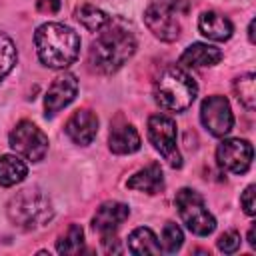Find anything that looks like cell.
Instances as JSON below:
<instances>
[{
  "label": "cell",
  "mask_w": 256,
  "mask_h": 256,
  "mask_svg": "<svg viewBox=\"0 0 256 256\" xmlns=\"http://www.w3.org/2000/svg\"><path fill=\"white\" fill-rule=\"evenodd\" d=\"M60 6H62L60 0H38L36 2L38 12H42V14H56L60 10Z\"/></svg>",
  "instance_id": "4316f807"
},
{
  "label": "cell",
  "mask_w": 256,
  "mask_h": 256,
  "mask_svg": "<svg viewBox=\"0 0 256 256\" xmlns=\"http://www.w3.org/2000/svg\"><path fill=\"white\" fill-rule=\"evenodd\" d=\"M28 176V166L18 154L0 156V186H16Z\"/></svg>",
  "instance_id": "ac0fdd59"
},
{
  "label": "cell",
  "mask_w": 256,
  "mask_h": 256,
  "mask_svg": "<svg viewBox=\"0 0 256 256\" xmlns=\"http://www.w3.org/2000/svg\"><path fill=\"white\" fill-rule=\"evenodd\" d=\"M248 242H250V246L252 248H256V240H254V226L250 228V232H248Z\"/></svg>",
  "instance_id": "f1b7e54d"
},
{
  "label": "cell",
  "mask_w": 256,
  "mask_h": 256,
  "mask_svg": "<svg viewBox=\"0 0 256 256\" xmlns=\"http://www.w3.org/2000/svg\"><path fill=\"white\" fill-rule=\"evenodd\" d=\"M74 16H76V20H78L84 28H88V30H92V32L102 30V28L108 24V20H110V16H108L104 10H100V8L92 6V4H80V6L74 10Z\"/></svg>",
  "instance_id": "ffe728a7"
},
{
  "label": "cell",
  "mask_w": 256,
  "mask_h": 256,
  "mask_svg": "<svg viewBox=\"0 0 256 256\" xmlns=\"http://www.w3.org/2000/svg\"><path fill=\"white\" fill-rule=\"evenodd\" d=\"M140 134L132 124H114L108 134V148L114 154H134L140 150Z\"/></svg>",
  "instance_id": "e0dca14e"
},
{
  "label": "cell",
  "mask_w": 256,
  "mask_h": 256,
  "mask_svg": "<svg viewBox=\"0 0 256 256\" xmlns=\"http://www.w3.org/2000/svg\"><path fill=\"white\" fill-rule=\"evenodd\" d=\"M240 242H242V238H240V234H238L236 230H226V232L220 234V238L216 240V246H218V250L224 252V254H234V252L240 248Z\"/></svg>",
  "instance_id": "d4e9b609"
},
{
  "label": "cell",
  "mask_w": 256,
  "mask_h": 256,
  "mask_svg": "<svg viewBox=\"0 0 256 256\" xmlns=\"http://www.w3.org/2000/svg\"><path fill=\"white\" fill-rule=\"evenodd\" d=\"M200 120L212 136L224 138L226 134H230L234 126V114H232L230 102L220 94H212L204 98L200 106Z\"/></svg>",
  "instance_id": "9c48e42d"
},
{
  "label": "cell",
  "mask_w": 256,
  "mask_h": 256,
  "mask_svg": "<svg viewBox=\"0 0 256 256\" xmlns=\"http://www.w3.org/2000/svg\"><path fill=\"white\" fill-rule=\"evenodd\" d=\"M136 52L134 32L122 20H108V24L98 30L96 40L88 50V64L98 74H114L120 70Z\"/></svg>",
  "instance_id": "6da1fadb"
},
{
  "label": "cell",
  "mask_w": 256,
  "mask_h": 256,
  "mask_svg": "<svg viewBox=\"0 0 256 256\" xmlns=\"http://www.w3.org/2000/svg\"><path fill=\"white\" fill-rule=\"evenodd\" d=\"M198 30L208 40L224 42V40H228L232 36L234 26H232V22H230L228 16H224V14L216 12V10H206L198 18Z\"/></svg>",
  "instance_id": "5bb4252c"
},
{
  "label": "cell",
  "mask_w": 256,
  "mask_h": 256,
  "mask_svg": "<svg viewBox=\"0 0 256 256\" xmlns=\"http://www.w3.org/2000/svg\"><path fill=\"white\" fill-rule=\"evenodd\" d=\"M176 210L180 214V220L186 224V228L196 234V236H208L214 232L216 228V218L210 214V210L206 208L204 198L192 190V188H182L176 192L174 198Z\"/></svg>",
  "instance_id": "5b68a950"
},
{
  "label": "cell",
  "mask_w": 256,
  "mask_h": 256,
  "mask_svg": "<svg viewBox=\"0 0 256 256\" xmlns=\"http://www.w3.org/2000/svg\"><path fill=\"white\" fill-rule=\"evenodd\" d=\"M126 186L130 190H136V192H146V194H158L164 190V174H162V168L160 164L152 162L144 168H140L138 172H134Z\"/></svg>",
  "instance_id": "2e32d148"
},
{
  "label": "cell",
  "mask_w": 256,
  "mask_h": 256,
  "mask_svg": "<svg viewBox=\"0 0 256 256\" xmlns=\"http://www.w3.org/2000/svg\"><path fill=\"white\" fill-rule=\"evenodd\" d=\"M180 0H150L144 10L146 28L162 42H174L180 36V22L176 18Z\"/></svg>",
  "instance_id": "52a82bcc"
},
{
  "label": "cell",
  "mask_w": 256,
  "mask_h": 256,
  "mask_svg": "<svg viewBox=\"0 0 256 256\" xmlns=\"http://www.w3.org/2000/svg\"><path fill=\"white\" fill-rule=\"evenodd\" d=\"M248 40L254 44L256 42V38H254V20H250V24H248Z\"/></svg>",
  "instance_id": "83f0119b"
},
{
  "label": "cell",
  "mask_w": 256,
  "mask_h": 256,
  "mask_svg": "<svg viewBox=\"0 0 256 256\" xmlns=\"http://www.w3.org/2000/svg\"><path fill=\"white\" fill-rule=\"evenodd\" d=\"M130 216V208L124 202H116V200H108L104 204L98 206L96 214L92 216V228L104 236V234H112L120 228V224L124 220H128Z\"/></svg>",
  "instance_id": "4fadbf2b"
},
{
  "label": "cell",
  "mask_w": 256,
  "mask_h": 256,
  "mask_svg": "<svg viewBox=\"0 0 256 256\" xmlns=\"http://www.w3.org/2000/svg\"><path fill=\"white\" fill-rule=\"evenodd\" d=\"M240 204L248 216H254V212H256V186L254 184L246 186V190L240 196Z\"/></svg>",
  "instance_id": "484cf974"
},
{
  "label": "cell",
  "mask_w": 256,
  "mask_h": 256,
  "mask_svg": "<svg viewBox=\"0 0 256 256\" xmlns=\"http://www.w3.org/2000/svg\"><path fill=\"white\" fill-rule=\"evenodd\" d=\"M128 250L132 254H160V242L158 236L150 230V228H134L128 236Z\"/></svg>",
  "instance_id": "d6986e66"
},
{
  "label": "cell",
  "mask_w": 256,
  "mask_h": 256,
  "mask_svg": "<svg viewBox=\"0 0 256 256\" xmlns=\"http://www.w3.org/2000/svg\"><path fill=\"white\" fill-rule=\"evenodd\" d=\"M84 248V230L78 224H70L64 234H60L56 242V250L64 256H74L80 254Z\"/></svg>",
  "instance_id": "44dd1931"
},
{
  "label": "cell",
  "mask_w": 256,
  "mask_h": 256,
  "mask_svg": "<svg viewBox=\"0 0 256 256\" xmlns=\"http://www.w3.org/2000/svg\"><path fill=\"white\" fill-rule=\"evenodd\" d=\"M198 94L196 80L182 66H168L154 82V100L166 112H184Z\"/></svg>",
  "instance_id": "3957f363"
},
{
  "label": "cell",
  "mask_w": 256,
  "mask_h": 256,
  "mask_svg": "<svg viewBox=\"0 0 256 256\" xmlns=\"http://www.w3.org/2000/svg\"><path fill=\"white\" fill-rule=\"evenodd\" d=\"M234 94L238 98V102L246 108V110H254L256 108V86H254V74L246 72L242 76H238L232 84Z\"/></svg>",
  "instance_id": "7402d4cb"
},
{
  "label": "cell",
  "mask_w": 256,
  "mask_h": 256,
  "mask_svg": "<svg viewBox=\"0 0 256 256\" xmlns=\"http://www.w3.org/2000/svg\"><path fill=\"white\" fill-rule=\"evenodd\" d=\"M38 60L54 70L68 68L80 54V36L60 22L40 24L34 32Z\"/></svg>",
  "instance_id": "7a4b0ae2"
},
{
  "label": "cell",
  "mask_w": 256,
  "mask_h": 256,
  "mask_svg": "<svg viewBox=\"0 0 256 256\" xmlns=\"http://www.w3.org/2000/svg\"><path fill=\"white\" fill-rule=\"evenodd\" d=\"M6 212L10 222L22 230L42 228L54 218V208L50 198L38 188H26L16 192L10 198Z\"/></svg>",
  "instance_id": "277c9868"
},
{
  "label": "cell",
  "mask_w": 256,
  "mask_h": 256,
  "mask_svg": "<svg viewBox=\"0 0 256 256\" xmlns=\"http://www.w3.org/2000/svg\"><path fill=\"white\" fill-rule=\"evenodd\" d=\"M148 140L154 146L156 152H160V156L172 166V168H180L182 166V156L178 152V130H176V122L166 116V114H152L148 118Z\"/></svg>",
  "instance_id": "8992f818"
},
{
  "label": "cell",
  "mask_w": 256,
  "mask_h": 256,
  "mask_svg": "<svg viewBox=\"0 0 256 256\" xmlns=\"http://www.w3.org/2000/svg\"><path fill=\"white\" fill-rule=\"evenodd\" d=\"M64 132L74 144L88 146V144H92V140L98 134V116L88 108L76 110L68 118V122L64 126Z\"/></svg>",
  "instance_id": "7c38bea8"
},
{
  "label": "cell",
  "mask_w": 256,
  "mask_h": 256,
  "mask_svg": "<svg viewBox=\"0 0 256 256\" xmlns=\"http://www.w3.org/2000/svg\"><path fill=\"white\" fill-rule=\"evenodd\" d=\"M8 144L14 154L32 162H40L48 152V136L30 120H22L12 128Z\"/></svg>",
  "instance_id": "ba28073f"
},
{
  "label": "cell",
  "mask_w": 256,
  "mask_h": 256,
  "mask_svg": "<svg viewBox=\"0 0 256 256\" xmlns=\"http://www.w3.org/2000/svg\"><path fill=\"white\" fill-rule=\"evenodd\" d=\"M254 150L248 140L242 138H224L216 148V162L224 172L244 174L252 166Z\"/></svg>",
  "instance_id": "30bf717a"
},
{
  "label": "cell",
  "mask_w": 256,
  "mask_h": 256,
  "mask_svg": "<svg viewBox=\"0 0 256 256\" xmlns=\"http://www.w3.org/2000/svg\"><path fill=\"white\" fill-rule=\"evenodd\" d=\"M76 92H78V80L74 74L64 72V74L56 76L54 82L50 84V88L46 90V96H44L46 116H54L62 108H66L76 98Z\"/></svg>",
  "instance_id": "8fae6325"
},
{
  "label": "cell",
  "mask_w": 256,
  "mask_h": 256,
  "mask_svg": "<svg viewBox=\"0 0 256 256\" xmlns=\"http://www.w3.org/2000/svg\"><path fill=\"white\" fill-rule=\"evenodd\" d=\"M222 60V50L206 44V42H194L190 44L182 56H180V66H188V68H208V66H216Z\"/></svg>",
  "instance_id": "9a60e30c"
},
{
  "label": "cell",
  "mask_w": 256,
  "mask_h": 256,
  "mask_svg": "<svg viewBox=\"0 0 256 256\" xmlns=\"http://www.w3.org/2000/svg\"><path fill=\"white\" fill-rule=\"evenodd\" d=\"M160 250L162 252H168V254H174L182 248V242H184V232L178 224L174 222H166L164 228H162V234H160Z\"/></svg>",
  "instance_id": "603a6c76"
},
{
  "label": "cell",
  "mask_w": 256,
  "mask_h": 256,
  "mask_svg": "<svg viewBox=\"0 0 256 256\" xmlns=\"http://www.w3.org/2000/svg\"><path fill=\"white\" fill-rule=\"evenodd\" d=\"M16 60H18V52H16L12 38L0 32V82L12 72Z\"/></svg>",
  "instance_id": "cb8c5ba5"
}]
</instances>
